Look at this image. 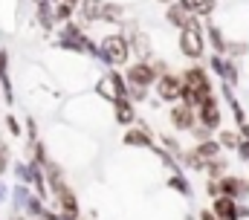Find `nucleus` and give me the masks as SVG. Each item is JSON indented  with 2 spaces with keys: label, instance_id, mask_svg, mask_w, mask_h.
I'll use <instances>...</instances> for the list:
<instances>
[{
  "label": "nucleus",
  "instance_id": "nucleus-1",
  "mask_svg": "<svg viewBox=\"0 0 249 220\" xmlns=\"http://www.w3.org/2000/svg\"><path fill=\"white\" fill-rule=\"evenodd\" d=\"M99 55H102L107 64L122 67V64H127V58H130V44H127V38H124V35H107V38L102 41Z\"/></svg>",
  "mask_w": 249,
  "mask_h": 220
},
{
  "label": "nucleus",
  "instance_id": "nucleus-2",
  "mask_svg": "<svg viewBox=\"0 0 249 220\" xmlns=\"http://www.w3.org/2000/svg\"><path fill=\"white\" fill-rule=\"evenodd\" d=\"M124 78L130 81V87H142V90H148L160 75H157L154 64H148V61H136V64H130V67H127Z\"/></svg>",
  "mask_w": 249,
  "mask_h": 220
},
{
  "label": "nucleus",
  "instance_id": "nucleus-3",
  "mask_svg": "<svg viewBox=\"0 0 249 220\" xmlns=\"http://www.w3.org/2000/svg\"><path fill=\"white\" fill-rule=\"evenodd\" d=\"M154 84H157V96H160L162 102H174V99H180V90H183V78H180V75H174V73H162Z\"/></svg>",
  "mask_w": 249,
  "mask_h": 220
},
{
  "label": "nucleus",
  "instance_id": "nucleus-4",
  "mask_svg": "<svg viewBox=\"0 0 249 220\" xmlns=\"http://www.w3.org/2000/svg\"><path fill=\"white\" fill-rule=\"evenodd\" d=\"M197 116H200L203 128L214 130V128L220 125V105H217V99H214V96H206V99L197 105Z\"/></svg>",
  "mask_w": 249,
  "mask_h": 220
},
{
  "label": "nucleus",
  "instance_id": "nucleus-5",
  "mask_svg": "<svg viewBox=\"0 0 249 220\" xmlns=\"http://www.w3.org/2000/svg\"><path fill=\"white\" fill-rule=\"evenodd\" d=\"M180 53L186 58H200L203 55V32L200 29H183L180 35Z\"/></svg>",
  "mask_w": 249,
  "mask_h": 220
},
{
  "label": "nucleus",
  "instance_id": "nucleus-6",
  "mask_svg": "<svg viewBox=\"0 0 249 220\" xmlns=\"http://www.w3.org/2000/svg\"><path fill=\"white\" fill-rule=\"evenodd\" d=\"M168 119H171V125L177 130H191L194 122H197V113H194V108H188V105H174V108L168 110Z\"/></svg>",
  "mask_w": 249,
  "mask_h": 220
},
{
  "label": "nucleus",
  "instance_id": "nucleus-7",
  "mask_svg": "<svg viewBox=\"0 0 249 220\" xmlns=\"http://www.w3.org/2000/svg\"><path fill=\"white\" fill-rule=\"evenodd\" d=\"M212 215L217 220H238V203H235L232 197L217 194V197H214V206H212Z\"/></svg>",
  "mask_w": 249,
  "mask_h": 220
},
{
  "label": "nucleus",
  "instance_id": "nucleus-8",
  "mask_svg": "<svg viewBox=\"0 0 249 220\" xmlns=\"http://www.w3.org/2000/svg\"><path fill=\"white\" fill-rule=\"evenodd\" d=\"M247 191V183L244 180H238V177H220L217 180V194H223V197H241Z\"/></svg>",
  "mask_w": 249,
  "mask_h": 220
},
{
  "label": "nucleus",
  "instance_id": "nucleus-9",
  "mask_svg": "<svg viewBox=\"0 0 249 220\" xmlns=\"http://www.w3.org/2000/svg\"><path fill=\"white\" fill-rule=\"evenodd\" d=\"M113 108H116V122L119 125H130L136 122V110H133V102L130 99H113Z\"/></svg>",
  "mask_w": 249,
  "mask_h": 220
},
{
  "label": "nucleus",
  "instance_id": "nucleus-10",
  "mask_svg": "<svg viewBox=\"0 0 249 220\" xmlns=\"http://www.w3.org/2000/svg\"><path fill=\"white\" fill-rule=\"evenodd\" d=\"M194 154L203 160V163H209V160H214V157H220V145L214 142V139H206V142H197V148H194Z\"/></svg>",
  "mask_w": 249,
  "mask_h": 220
},
{
  "label": "nucleus",
  "instance_id": "nucleus-11",
  "mask_svg": "<svg viewBox=\"0 0 249 220\" xmlns=\"http://www.w3.org/2000/svg\"><path fill=\"white\" fill-rule=\"evenodd\" d=\"M165 18H168V23H171V26H180V29H183V26H186V20L191 18V15H188L180 3H168V12H165Z\"/></svg>",
  "mask_w": 249,
  "mask_h": 220
},
{
  "label": "nucleus",
  "instance_id": "nucleus-12",
  "mask_svg": "<svg viewBox=\"0 0 249 220\" xmlns=\"http://www.w3.org/2000/svg\"><path fill=\"white\" fill-rule=\"evenodd\" d=\"M124 145H151V130L148 128H136V130H127L124 133Z\"/></svg>",
  "mask_w": 249,
  "mask_h": 220
},
{
  "label": "nucleus",
  "instance_id": "nucleus-13",
  "mask_svg": "<svg viewBox=\"0 0 249 220\" xmlns=\"http://www.w3.org/2000/svg\"><path fill=\"white\" fill-rule=\"evenodd\" d=\"M102 0H84L81 3V15L87 18V20H102Z\"/></svg>",
  "mask_w": 249,
  "mask_h": 220
},
{
  "label": "nucleus",
  "instance_id": "nucleus-14",
  "mask_svg": "<svg viewBox=\"0 0 249 220\" xmlns=\"http://www.w3.org/2000/svg\"><path fill=\"white\" fill-rule=\"evenodd\" d=\"M124 18V9L116 6V3H105L102 6V20H110V23H119Z\"/></svg>",
  "mask_w": 249,
  "mask_h": 220
},
{
  "label": "nucleus",
  "instance_id": "nucleus-15",
  "mask_svg": "<svg viewBox=\"0 0 249 220\" xmlns=\"http://www.w3.org/2000/svg\"><path fill=\"white\" fill-rule=\"evenodd\" d=\"M214 9V0H188V12L197 18V15H209Z\"/></svg>",
  "mask_w": 249,
  "mask_h": 220
},
{
  "label": "nucleus",
  "instance_id": "nucleus-16",
  "mask_svg": "<svg viewBox=\"0 0 249 220\" xmlns=\"http://www.w3.org/2000/svg\"><path fill=\"white\" fill-rule=\"evenodd\" d=\"M206 171L212 174V180H220V177H223V171H226V160H220V157L209 160V163H206Z\"/></svg>",
  "mask_w": 249,
  "mask_h": 220
},
{
  "label": "nucleus",
  "instance_id": "nucleus-17",
  "mask_svg": "<svg viewBox=\"0 0 249 220\" xmlns=\"http://www.w3.org/2000/svg\"><path fill=\"white\" fill-rule=\"evenodd\" d=\"M209 38H212L214 53H226V41H223V32H220L217 26H209Z\"/></svg>",
  "mask_w": 249,
  "mask_h": 220
},
{
  "label": "nucleus",
  "instance_id": "nucleus-18",
  "mask_svg": "<svg viewBox=\"0 0 249 220\" xmlns=\"http://www.w3.org/2000/svg\"><path fill=\"white\" fill-rule=\"evenodd\" d=\"M217 139H220V142H217L220 148H238V142H241L232 130H220V133H217Z\"/></svg>",
  "mask_w": 249,
  "mask_h": 220
},
{
  "label": "nucleus",
  "instance_id": "nucleus-19",
  "mask_svg": "<svg viewBox=\"0 0 249 220\" xmlns=\"http://www.w3.org/2000/svg\"><path fill=\"white\" fill-rule=\"evenodd\" d=\"M72 9H75V6H70V3H58V6H55V20L67 23V20H70V15H72Z\"/></svg>",
  "mask_w": 249,
  "mask_h": 220
},
{
  "label": "nucleus",
  "instance_id": "nucleus-20",
  "mask_svg": "<svg viewBox=\"0 0 249 220\" xmlns=\"http://www.w3.org/2000/svg\"><path fill=\"white\" fill-rule=\"evenodd\" d=\"M188 133H191V136H194V139H197V142H206V139H212V136H209V133H212V130H209V128H191V130H188Z\"/></svg>",
  "mask_w": 249,
  "mask_h": 220
},
{
  "label": "nucleus",
  "instance_id": "nucleus-21",
  "mask_svg": "<svg viewBox=\"0 0 249 220\" xmlns=\"http://www.w3.org/2000/svg\"><path fill=\"white\" fill-rule=\"evenodd\" d=\"M6 163H9V148H6V142L0 139V174L6 171Z\"/></svg>",
  "mask_w": 249,
  "mask_h": 220
},
{
  "label": "nucleus",
  "instance_id": "nucleus-22",
  "mask_svg": "<svg viewBox=\"0 0 249 220\" xmlns=\"http://www.w3.org/2000/svg\"><path fill=\"white\" fill-rule=\"evenodd\" d=\"M168 185H174V188H180L183 194H188V185H186V183H183V177H177V174H174V177L168 180Z\"/></svg>",
  "mask_w": 249,
  "mask_h": 220
},
{
  "label": "nucleus",
  "instance_id": "nucleus-23",
  "mask_svg": "<svg viewBox=\"0 0 249 220\" xmlns=\"http://www.w3.org/2000/svg\"><path fill=\"white\" fill-rule=\"evenodd\" d=\"M162 142H165V148H171V151H174V154H177V157H180V154H183V151H180V145H177V142H174V139H171V136H162Z\"/></svg>",
  "mask_w": 249,
  "mask_h": 220
},
{
  "label": "nucleus",
  "instance_id": "nucleus-24",
  "mask_svg": "<svg viewBox=\"0 0 249 220\" xmlns=\"http://www.w3.org/2000/svg\"><path fill=\"white\" fill-rule=\"evenodd\" d=\"M6 128H9V130H12V133H15V136H18V133H20V125H18V122H15V119H12V116H6Z\"/></svg>",
  "mask_w": 249,
  "mask_h": 220
},
{
  "label": "nucleus",
  "instance_id": "nucleus-25",
  "mask_svg": "<svg viewBox=\"0 0 249 220\" xmlns=\"http://www.w3.org/2000/svg\"><path fill=\"white\" fill-rule=\"evenodd\" d=\"M206 191H209L212 197H217V180H209V183H206Z\"/></svg>",
  "mask_w": 249,
  "mask_h": 220
},
{
  "label": "nucleus",
  "instance_id": "nucleus-26",
  "mask_svg": "<svg viewBox=\"0 0 249 220\" xmlns=\"http://www.w3.org/2000/svg\"><path fill=\"white\" fill-rule=\"evenodd\" d=\"M241 139H247V142H249V125H244V128H241Z\"/></svg>",
  "mask_w": 249,
  "mask_h": 220
},
{
  "label": "nucleus",
  "instance_id": "nucleus-27",
  "mask_svg": "<svg viewBox=\"0 0 249 220\" xmlns=\"http://www.w3.org/2000/svg\"><path fill=\"white\" fill-rule=\"evenodd\" d=\"M55 3H70V6H78V0H55Z\"/></svg>",
  "mask_w": 249,
  "mask_h": 220
},
{
  "label": "nucleus",
  "instance_id": "nucleus-28",
  "mask_svg": "<svg viewBox=\"0 0 249 220\" xmlns=\"http://www.w3.org/2000/svg\"><path fill=\"white\" fill-rule=\"evenodd\" d=\"M162 3H171V0H162Z\"/></svg>",
  "mask_w": 249,
  "mask_h": 220
},
{
  "label": "nucleus",
  "instance_id": "nucleus-29",
  "mask_svg": "<svg viewBox=\"0 0 249 220\" xmlns=\"http://www.w3.org/2000/svg\"><path fill=\"white\" fill-rule=\"evenodd\" d=\"M247 188H249V183H247Z\"/></svg>",
  "mask_w": 249,
  "mask_h": 220
}]
</instances>
